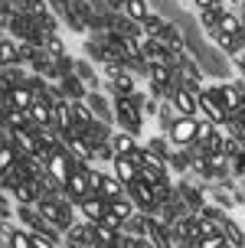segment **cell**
<instances>
[{"mask_svg": "<svg viewBox=\"0 0 245 248\" xmlns=\"http://www.w3.org/2000/svg\"><path fill=\"white\" fill-rule=\"evenodd\" d=\"M114 121L121 124V131H128V134H134V137L141 134V108L128 95L114 98Z\"/></svg>", "mask_w": 245, "mask_h": 248, "instance_id": "obj_1", "label": "cell"}, {"mask_svg": "<svg viewBox=\"0 0 245 248\" xmlns=\"http://www.w3.org/2000/svg\"><path fill=\"white\" fill-rule=\"evenodd\" d=\"M88 176H92V189H95L98 196H105V199H121L128 196V186L118 180L114 173H101V170H88Z\"/></svg>", "mask_w": 245, "mask_h": 248, "instance_id": "obj_2", "label": "cell"}, {"mask_svg": "<svg viewBox=\"0 0 245 248\" xmlns=\"http://www.w3.org/2000/svg\"><path fill=\"white\" fill-rule=\"evenodd\" d=\"M196 131H199V118H177V121L167 127V137H170L173 147H190L196 144Z\"/></svg>", "mask_w": 245, "mask_h": 248, "instance_id": "obj_3", "label": "cell"}, {"mask_svg": "<svg viewBox=\"0 0 245 248\" xmlns=\"http://www.w3.org/2000/svg\"><path fill=\"white\" fill-rule=\"evenodd\" d=\"M128 196L134 199V206H137L141 212H147V216H157V212H160L157 196H154V186H150V183H144L141 176H137L134 183H128Z\"/></svg>", "mask_w": 245, "mask_h": 248, "instance_id": "obj_4", "label": "cell"}, {"mask_svg": "<svg viewBox=\"0 0 245 248\" xmlns=\"http://www.w3.org/2000/svg\"><path fill=\"white\" fill-rule=\"evenodd\" d=\"M88 170H92V167H79V170L65 180V186H62V193L72 199L75 206H79L85 196H92V193H95V189H92V176H88Z\"/></svg>", "mask_w": 245, "mask_h": 248, "instance_id": "obj_5", "label": "cell"}, {"mask_svg": "<svg viewBox=\"0 0 245 248\" xmlns=\"http://www.w3.org/2000/svg\"><path fill=\"white\" fill-rule=\"evenodd\" d=\"M170 101H173V108L183 114V118H196V114H199V95H196V92H190L186 85L173 88Z\"/></svg>", "mask_w": 245, "mask_h": 248, "instance_id": "obj_6", "label": "cell"}, {"mask_svg": "<svg viewBox=\"0 0 245 248\" xmlns=\"http://www.w3.org/2000/svg\"><path fill=\"white\" fill-rule=\"evenodd\" d=\"M199 111H203V118H209V121L216 124H226L229 121V114H226V108H222V101L212 95V92H199Z\"/></svg>", "mask_w": 245, "mask_h": 248, "instance_id": "obj_7", "label": "cell"}, {"mask_svg": "<svg viewBox=\"0 0 245 248\" xmlns=\"http://www.w3.org/2000/svg\"><path fill=\"white\" fill-rule=\"evenodd\" d=\"M111 173L118 176L124 186H128V183H134L137 176H141V163H137L134 157H124V154H118V157L111 160Z\"/></svg>", "mask_w": 245, "mask_h": 248, "instance_id": "obj_8", "label": "cell"}, {"mask_svg": "<svg viewBox=\"0 0 245 248\" xmlns=\"http://www.w3.org/2000/svg\"><path fill=\"white\" fill-rule=\"evenodd\" d=\"M79 209H82V216H85L88 222H101V219L108 216V199L92 193V196H85L82 202H79Z\"/></svg>", "mask_w": 245, "mask_h": 248, "instance_id": "obj_9", "label": "cell"}, {"mask_svg": "<svg viewBox=\"0 0 245 248\" xmlns=\"http://www.w3.org/2000/svg\"><path fill=\"white\" fill-rule=\"evenodd\" d=\"M59 88H62V95H65L69 101H85V98H88V88H85V82H82V78H79L75 72H65V75H62Z\"/></svg>", "mask_w": 245, "mask_h": 248, "instance_id": "obj_10", "label": "cell"}, {"mask_svg": "<svg viewBox=\"0 0 245 248\" xmlns=\"http://www.w3.org/2000/svg\"><path fill=\"white\" fill-rule=\"evenodd\" d=\"M52 124H56L59 131L75 127V111H72V101H69V98H59V101H56V108H52Z\"/></svg>", "mask_w": 245, "mask_h": 248, "instance_id": "obj_11", "label": "cell"}, {"mask_svg": "<svg viewBox=\"0 0 245 248\" xmlns=\"http://www.w3.org/2000/svg\"><path fill=\"white\" fill-rule=\"evenodd\" d=\"M3 245L7 248H36L33 238H30V229H13V225H3Z\"/></svg>", "mask_w": 245, "mask_h": 248, "instance_id": "obj_12", "label": "cell"}, {"mask_svg": "<svg viewBox=\"0 0 245 248\" xmlns=\"http://www.w3.org/2000/svg\"><path fill=\"white\" fill-rule=\"evenodd\" d=\"M134 75H131V69H121V72L111 78V95L114 98H121V95H134Z\"/></svg>", "mask_w": 245, "mask_h": 248, "instance_id": "obj_13", "label": "cell"}, {"mask_svg": "<svg viewBox=\"0 0 245 248\" xmlns=\"http://www.w3.org/2000/svg\"><path fill=\"white\" fill-rule=\"evenodd\" d=\"M108 212H114L121 222H128V219H134L137 216V206L131 196H121V199H108Z\"/></svg>", "mask_w": 245, "mask_h": 248, "instance_id": "obj_14", "label": "cell"}, {"mask_svg": "<svg viewBox=\"0 0 245 248\" xmlns=\"http://www.w3.org/2000/svg\"><path fill=\"white\" fill-rule=\"evenodd\" d=\"M3 49H0V56H3V65H23V56H20V43L10 36V33H3V43H0Z\"/></svg>", "mask_w": 245, "mask_h": 248, "instance_id": "obj_15", "label": "cell"}, {"mask_svg": "<svg viewBox=\"0 0 245 248\" xmlns=\"http://www.w3.org/2000/svg\"><path fill=\"white\" fill-rule=\"evenodd\" d=\"M111 144H114V150L118 154H124V157H134L137 150V137L134 134H128V131H118V134H111Z\"/></svg>", "mask_w": 245, "mask_h": 248, "instance_id": "obj_16", "label": "cell"}, {"mask_svg": "<svg viewBox=\"0 0 245 248\" xmlns=\"http://www.w3.org/2000/svg\"><path fill=\"white\" fill-rule=\"evenodd\" d=\"M216 33H226V36H242V33H245L242 16H239V13H222L219 30H216Z\"/></svg>", "mask_w": 245, "mask_h": 248, "instance_id": "obj_17", "label": "cell"}, {"mask_svg": "<svg viewBox=\"0 0 245 248\" xmlns=\"http://www.w3.org/2000/svg\"><path fill=\"white\" fill-rule=\"evenodd\" d=\"M72 111H75V127H79V131H85V127H92V124L98 121L95 111L88 108V101H72Z\"/></svg>", "mask_w": 245, "mask_h": 248, "instance_id": "obj_18", "label": "cell"}, {"mask_svg": "<svg viewBox=\"0 0 245 248\" xmlns=\"http://www.w3.org/2000/svg\"><path fill=\"white\" fill-rule=\"evenodd\" d=\"M177 193L183 196V202L190 206V209H203V206H206L203 189H196V186H190V183H180V186H177Z\"/></svg>", "mask_w": 245, "mask_h": 248, "instance_id": "obj_19", "label": "cell"}, {"mask_svg": "<svg viewBox=\"0 0 245 248\" xmlns=\"http://www.w3.org/2000/svg\"><path fill=\"white\" fill-rule=\"evenodd\" d=\"M52 108H56V101H36L30 108V121L33 124H52Z\"/></svg>", "mask_w": 245, "mask_h": 248, "instance_id": "obj_20", "label": "cell"}, {"mask_svg": "<svg viewBox=\"0 0 245 248\" xmlns=\"http://www.w3.org/2000/svg\"><path fill=\"white\" fill-rule=\"evenodd\" d=\"M124 16H128V20H134V23H144L147 16H150L147 0H128V3H124Z\"/></svg>", "mask_w": 245, "mask_h": 248, "instance_id": "obj_21", "label": "cell"}, {"mask_svg": "<svg viewBox=\"0 0 245 248\" xmlns=\"http://www.w3.org/2000/svg\"><path fill=\"white\" fill-rule=\"evenodd\" d=\"M222 235H226V242H229L232 248H245V232L232 222V219H226V222H222Z\"/></svg>", "mask_w": 245, "mask_h": 248, "instance_id": "obj_22", "label": "cell"}, {"mask_svg": "<svg viewBox=\"0 0 245 248\" xmlns=\"http://www.w3.org/2000/svg\"><path fill=\"white\" fill-rule=\"evenodd\" d=\"M222 7H209V10H199V23L206 26L209 33H216V30H219V20H222Z\"/></svg>", "mask_w": 245, "mask_h": 248, "instance_id": "obj_23", "label": "cell"}, {"mask_svg": "<svg viewBox=\"0 0 245 248\" xmlns=\"http://www.w3.org/2000/svg\"><path fill=\"white\" fill-rule=\"evenodd\" d=\"M72 72L79 75L85 85H92V82H95V65H92L88 59H75V69H72Z\"/></svg>", "mask_w": 245, "mask_h": 248, "instance_id": "obj_24", "label": "cell"}, {"mask_svg": "<svg viewBox=\"0 0 245 248\" xmlns=\"http://www.w3.org/2000/svg\"><path fill=\"white\" fill-rule=\"evenodd\" d=\"M216 134V121H209V118H199V131H196V144H206L209 137Z\"/></svg>", "mask_w": 245, "mask_h": 248, "instance_id": "obj_25", "label": "cell"}, {"mask_svg": "<svg viewBox=\"0 0 245 248\" xmlns=\"http://www.w3.org/2000/svg\"><path fill=\"white\" fill-rule=\"evenodd\" d=\"M196 245H199V248H229V242H226L222 232H212V235H203Z\"/></svg>", "mask_w": 245, "mask_h": 248, "instance_id": "obj_26", "label": "cell"}, {"mask_svg": "<svg viewBox=\"0 0 245 248\" xmlns=\"http://www.w3.org/2000/svg\"><path fill=\"white\" fill-rule=\"evenodd\" d=\"M141 180L150 186H157L160 180H167V170H154V167H141Z\"/></svg>", "mask_w": 245, "mask_h": 248, "instance_id": "obj_27", "label": "cell"}, {"mask_svg": "<svg viewBox=\"0 0 245 248\" xmlns=\"http://www.w3.org/2000/svg\"><path fill=\"white\" fill-rule=\"evenodd\" d=\"M114 157H118V150H114L111 140H105V144H98V147H95V160H114Z\"/></svg>", "mask_w": 245, "mask_h": 248, "instance_id": "obj_28", "label": "cell"}, {"mask_svg": "<svg viewBox=\"0 0 245 248\" xmlns=\"http://www.w3.org/2000/svg\"><path fill=\"white\" fill-rule=\"evenodd\" d=\"M199 10H209V7H222V0H193Z\"/></svg>", "mask_w": 245, "mask_h": 248, "instance_id": "obj_29", "label": "cell"}, {"mask_svg": "<svg viewBox=\"0 0 245 248\" xmlns=\"http://www.w3.org/2000/svg\"><path fill=\"white\" fill-rule=\"evenodd\" d=\"M177 248H199L196 242H186V245H177Z\"/></svg>", "mask_w": 245, "mask_h": 248, "instance_id": "obj_30", "label": "cell"}, {"mask_svg": "<svg viewBox=\"0 0 245 248\" xmlns=\"http://www.w3.org/2000/svg\"><path fill=\"white\" fill-rule=\"evenodd\" d=\"M229 248H232V245H229Z\"/></svg>", "mask_w": 245, "mask_h": 248, "instance_id": "obj_31", "label": "cell"}]
</instances>
